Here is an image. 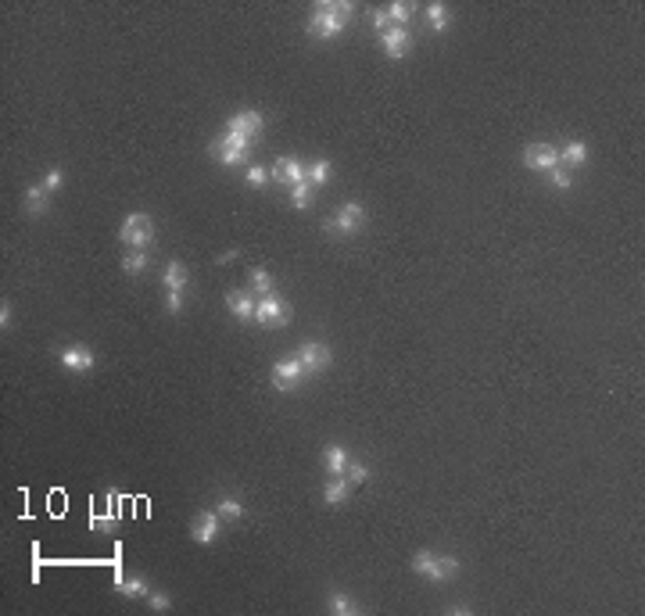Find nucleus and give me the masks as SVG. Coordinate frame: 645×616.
Masks as SVG:
<instances>
[{"label": "nucleus", "mask_w": 645, "mask_h": 616, "mask_svg": "<svg viewBox=\"0 0 645 616\" xmlns=\"http://www.w3.org/2000/svg\"><path fill=\"white\" fill-rule=\"evenodd\" d=\"M147 605H151L154 612H165V609L173 605V598H169L165 591H147Z\"/></svg>", "instance_id": "nucleus-32"}, {"label": "nucleus", "mask_w": 645, "mask_h": 616, "mask_svg": "<svg viewBox=\"0 0 645 616\" xmlns=\"http://www.w3.org/2000/svg\"><path fill=\"white\" fill-rule=\"evenodd\" d=\"M426 25L434 33H445L448 29V8L445 4H426Z\"/></svg>", "instance_id": "nucleus-25"}, {"label": "nucleus", "mask_w": 645, "mask_h": 616, "mask_svg": "<svg viewBox=\"0 0 645 616\" xmlns=\"http://www.w3.org/2000/svg\"><path fill=\"white\" fill-rule=\"evenodd\" d=\"M115 588L122 598H147V591H151L144 577H122V581H115Z\"/></svg>", "instance_id": "nucleus-22"}, {"label": "nucleus", "mask_w": 645, "mask_h": 616, "mask_svg": "<svg viewBox=\"0 0 645 616\" xmlns=\"http://www.w3.org/2000/svg\"><path fill=\"white\" fill-rule=\"evenodd\" d=\"M373 29L384 36V33H388V29H395V25H391V18H388L384 11H373Z\"/></svg>", "instance_id": "nucleus-36"}, {"label": "nucleus", "mask_w": 645, "mask_h": 616, "mask_svg": "<svg viewBox=\"0 0 645 616\" xmlns=\"http://www.w3.org/2000/svg\"><path fill=\"white\" fill-rule=\"evenodd\" d=\"M147 269V251H126L122 255V272L126 276H140Z\"/></svg>", "instance_id": "nucleus-27"}, {"label": "nucleus", "mask_w": 645, "mask_h": 616, "mask_svg": "<svg viewBox=\"0 0 645 616\" xmlns=\"http://www.w3.org/2000/svg\"><path fill=\"white\" fill-rule=\"evenodd\" d=\"M226 305H230V312L237 315V319H255V305H258V298L255 294H244V291H230L226 294Z\"/></svg>", "instance_id": "nucleus-15"}, {"label": "nucleus", "mask_w": 645, "mask_h": 616, "mask_svg": "<svg viewBox=\"0 0 645 616\" xmlns=\"http://www.w3.org/2000/svg\"><path fill=\"white\" fill-rule=\"evenodd\" d=\"M273 176L277 183H287V187H298V183H305V176H308V169L298 161V158H291V154H280L277 161H273Z\"/></svg>", "instance_id": "nucleus-11"}, {"label": "nucleus", "mask_w": 645, "mask_h": 616, "mask_svg": "<svg viewBox=\"0 0 645 616\" xmlns=\"http://www.w3.org/2000/svg\"><path fill=\"white\" fill-rule=\"evenodd\" d=\"M412 11H416V4H405V0H395V4L384 8V15L391 18V25H405L412 18Z\"/></svg>", "instance_id": "nucleus-24"}, {"label": "nucleus", "mask_w": 645, "mask_h": 616, "mask_svg": "<svg viewBox=\"0 0 645 616\" xmlns=\"http://www.w3.org/2000/svg\"><path fill=\"white\" fill-rule=\"evenodd\" d=\"M308 373H305V366L298 362V359H280L277 366H273V387L280 390V395H291V390L305 380Z\"/></svg>", "instance_id": "nucleus-7"}, {"label": "nucleus", "mask_w": 645, "mask_h": 616, "mask_svg": "<svg viewBox=\"0 0 645 616\" xmlns=\"http://www.w3.org/2000/svg\"><path fill=\"white\" fill-rule=\"evenodd\" d=\"M262 183H265V169H262V165H251V169H248V187H262Z\"/></svg>", "instance_id": "nucleus-37"}, {"label": "nucleus", "mask_w": 645, "mask_h": 616, "mask_svg": "<svg viewBox=\"0 0 645 616\" xmlns=\"http://www.w3.org/2000/svg\"><path fill=\"white\" fill-rule=\"evenodd\" d=\"M298 362L305 366V373L312 376V373H322L330 362H334V355H330V348L327 344H315V341H305L301 348H298Z\"/></svg>", "instance_id": "nucleus-10"}, {"label": "nucleus", "mask_w": 645, "mask_h": 616, "mask_svg": "<svg viewBox=\"0 0 645 616\" xmlns=\"http://www.w3.org/2000/svg\"><path fill=\"white\" fill-rule=\"evenodd\" d=\"M165 312L183 315V291H165Z\"/></svg>", "instance_id": "nucleus-33"}, {"label": "nucleus", "mask_w": 645, "mask_h": 616, "mask_svg": "<svg viewBox=\"0 0 645 616\" xmlns=\"http://www.w3.org/2000/svg\"><path fill=\"white\" fill-rule=\"evenodd\" d=\"M215 513H219L223 520H240L244 516V506H240V498H219V506H215Z\"/></svg>", "instance_id": "nucleus-29"}, {"label": "nucleus", "mask_w": 645, "mask_h": 616, "mask_svg": "<svg viewBox=\"0 0 645 616\" xmlns=\"http://www.w3.org/2000/svg\"><path fill=\"white\" fill-rule=\"evenodd\" d=\"M62 183H65V173H62V169H50V173L43 176V190H47V194L62 190Z\"/></svg>", "instance_id": "nucleus-35"}, {"label": "nucleus", "mask_w": 645, "mask_h": 616, "mask_svg": "<svg viewBox=\"0 0 645 616\" xmlns=\"http://www.w3.org/2000/svg\"><path fill=\"white\" fill-rule=\"evenodd\" d=\"M248 147H251L248 140H240V136H233V133H223V136L211 140L208 151L219 158L223 165H244V161H248Z\"/></svg>", "instance_id": "nucleus-6"}, {"label": "nucleus", "mask_w": 645, "mask_h": 616, "mask_svg": "<svg viewBox=\"0 0 645 616\" xmlns=\"http://www.w3.org/2000/svg\"><path fill=\"white\" fill-rule=\"evenodd\" d=\"M362 222H366V208L359 201H348V204L337 208V215L322 219V233H330V237H351V233L362 230Z\"/></svg>", "instance_id": "nucleus-4"}, {"label": "nucleus", "mask_w": 645, "mask_h": 616, "mask_svg": "<svg viewBox=\"0 0 645 616\" xmlns=\"http://www.w3.org/2000/svg\"><path fill=\"white\" fill-rule=\"evenodd\" d=\"M58 362H62L69 373H90V369L97 366L93 351H90V348H79V344H72V348H62V351H58Z\"/></svg>", "instance_id": "nucleus-14"}, {"label": "nucleus", "mask_w": 645, "mask_h": 616, "mask_svg": "<svg viewBox=\"0 0 645 616\" xmlns=\"http://www.w3.org/2000/svg\"><path fill=\"white\" fill-rule=\"evenodd\" d=\"M237 255H240V251H237V248H233V251H223V255H219V262H233V258H237Z\"/></svg>", "instance_id": "nucleus-39"}, {"label": "nucleus", "mask_w": 645, "mask_h": 616, "mask_svg": "<svg viewBox=\"0 0 645 616\" xmlns=\"http://www.w3.org/2000/svg\"><path fill=\"white\" fill-rule=\"evenodd\" d=\"M219 527H223V516L215 513V509H204V513H197V516H194L190 537H194L197 545H211L215 537H219Z\"/></svg>", "instance_id": "nucleus-12"}, {"label": "nucleus", "mask_w": 645, "mask_h": 616, "mask_svg": "<svg viewBox=\"0 0 645 616\" xmlns=\"http://www.w3.org/2000/svg\"><path fill=\"white\" fill-rule=\"evenodd\" d=\"M351 15H355V4H344V0H322V4H315L305 33L312 40H334L348 29Z\"/></svg>", "instance_id": "nucleus-1"}, {"label": "nucleus", "mask_w": 645, "mask_h": 616, "mask_svg": "<svg viewBox=\"0 0 645 616\" xmlns=\"http://www.w3.org/2000/svg\"><path fill=\"white\" fill-rule=\"evenodd\" d=\"M291 204H294L298 211H308V208H312V183H308V180L298 183V187H291Z\"/></svg>", "instance_id": "nucleus-28"}, {"label": "nucleus", "mask_w": 645, "mask_h": 616, "mask_svg": "<svg viewBox=\"0 0 645 616\" xmlns=\"http://www.w3.org/2000/svg\"><path fill=\"white\" fill-rule=\"evenodd\" d=\"M322 459H327V473H330V477H344V470H348V463H351L341 444H327V448H322Z\"/></svg>", "instance_id": "nucleus-19"}, {"label": "nucleus", "mask_w": 645, "mask_h": 616, "mask_svg": "<svg viewBox=\"0 0 645 616\" xmlns=\"http://www.w3.org/2000/svg\"><path fill=\"white\" fill-rule=\"evenodd\" d=\"M330 176H334V165H330L327 158H319V161H312V165H308V176H305V180H308L312 187H327V183H330Z\"/></svg>", "instance_id": "nucleus-21"}, {"label": "nucleus", "mask_w": 645, "mask_h": 616, "mask_svg": "<svg viewBox=\"0 0 645 616\" xmlns=\"http://www.w3.org/2000/svg\"><path fill=\"white\" fill-rule=\"evenodd\" d=\"M344 477H348V484H351V487H355V484H366V480H369V466H362V463H348Z\"/></svg>", "instance_id": "nucleus-31"}, {"label": "nucleus", "mask_w": 645, "mask_h": 616, "mask_svg": "<svg viewBox=\"0 0 645 616\" xmlns=\"http://www.w3.org/2000/svg\"><path fill=\"white\" fill-rule=\"evenodd\" d=\"M251 294H255V298L273 294V276H269L265 269H251Z\"/></svg>", "instance_id": "nucleus-26"}, {"label": "nucleus", "mask_w": 645, "mask_h": 616, "mask_svg": "<svg viewBox=\"0 0 645 616\" xmlns=\"http://www.w3.org/2000/svg\"><path fill=\"white\" fill-rule=\"evenodd\" d=\"M161 284H165V291H187V284H190L187 265L183 262H169L165 272H161Z\"/></svg>", "instance_id": "nucleus-17"}, {"label": "nucleus", "mask_w": 645, "mask_h": 616, "mask_svg": "<svg viewBox=\"0 0 645 616\" xmlns=\"http://www.w3.org/2000/svg\"><path fill=\"white\" fill-rule=\"evenodd\" d=\"M412 574H419V577H426V581L441 584V581L459 577V559H455V555H434V552L423 548V552L412 555Z\"/></svg>", "instance_id": "nucleus-2"}, {"label": "nucleus", "mask_w": 645, "mask_h": 616, "mask_svg": "<svg viewBox=\"0 0 645 616\" xmlns=\"http://www.w3.org/2000/svg\"><path fill=\"white\" fill-rule=\"evenodd\" d=\"M549 180H552V187H559V190H570V169H563V165H556V169L549 173Z\"/></svg>", "instance_id": "nucleus-34"}, {"label": "nucleus", "mask_w": 645, "mask_h": 616, "mask_svg": "<svg viewBox=\"0 0 645 616\" xmlns=\"http://www.w3.org/2000/svg\"><path fill=\"white\" fill-rule=\"evenodd\" d=\"M584 161H588V144L570 140L566 147H559V165H563V169H581Z\"/></svg>", "instance_id": "nucleus-18"}, {"label": "nucleus", "mask_w": 645, "mask_h": 616, "mask_svg": "<svg viewBox=\"0 0 645 616\" xmlns=\"http://www.w3.org/2000/svg\"><path fill=\"white\" fill-rule=\"evenodd\" d=\"M380 47H384V54H388L391 62L405 58L409 47H412V33H409V25H395V29H388V33L380 36Z\"/></svg>", "instance_id": "nucleus-13"}, {"label": "nucleus", "mask_w": 645, "mask_h": 616, "mask_svg": "<svg viewBox=\"0 0 645 616\" xmlns=\"http://www.w3.org/2000/svg\"><path fill=\"white\" fill-rule=\"evenodd\" d=\"M119 240H122V248H129V251H147V248L154 244V222H151V215L129 211V215L122 219Z\"/></svg>", "instance_id": "nucleus-3"}, {"label": "nucleus", "mask_w": 645, "mask_h": 616, "mask_svg": "<svg viewBox=\"0 0 645 616\" xmlns=\"http://www.w3.org/2000/svg\"><path fill=\"white\" fill-rule=\"evenodd\" d=\"M327 605H330L334 616H355V612H362V605H359L348 591H341V588H334V591L327 595Z\"/></svg>", "instance_id": "nucleus-16"}, {"label": "nucleus", "mask_w": 645, "mask_h": 616, "mask_svg": "<svg viewBox=\"0 0 645 616\" xmlns=\"http://www.w3.org/2000/svg\"><path fill=\"white\" fill-rule=\"evenodd\" d=\"M348 491H351L348 477H330V484L322 487V501H327V506H341V501L348 498Z\"/></svg>", "instance_id": "nucleus-20"}, {"label": "nucleus", "mask_w": 645, "mask_h": 616, "mask_svg": "<svg viewBox=\"0 0 645 616\" xmlns=\"http://www.w3.org/2000/svg\"><path fill=\"white\" fill-rule=\"evenodd\" d=\"M90 527L93 530H104V534H115V527H119V516L108 509V513H90Z\"/></svg>", "instance_id": "nucleus-30"}, {"label": "nucleus", "mask_w": 645, "mask_h": 616, "mask_svg": "<svg viewBox=\"0 0 645 616\" xmlns=\"http://www.w3.org/2000/svg\"><path fill=\"white\" fill-rule=\"evenodd\" d=\"M47 208H50V204H47V190H43V187H29V190H25V211L40 219V215H47Z\"/></svg>", "instance_id": "nucleus-23"}, {"label": "nucleus", "mask_w": 645, "mask_h": 616, "mask_svg": "<svg viewBox=\"0 0 645 616\" xmlns=\"http://www.w3.org/2000/svg\"><path fill=\"white\" fill-rule=\"evenodd\" d=\"M0 326H4V330L11 326V305H8V301L0 305Z\"/></svg>", "instance_id": "nucleus-38"}, {"label": "nucleus", "mask_w": 645, "mask_h": 616, "mask_svg": "<svg viewBox=\"0 0 645 616\" xmlns=\"http://www.w3.org/2000/svg\"><path fill=\"white\" fill-rule=\"evenodd\" d=\"M523 165L527 169H534V173H552L556 165H559V147H552V144H530L527 151H523Z\"/></svg>", "instance_id": "nucleus-9"}, {"label": "nucleus", "mask_w": 645, "mask_h": 616, "mask_svg": "<svg viewBox=\"0 0 645 616\" xmlns=\"http://www.w3.org/2000/svg\"><path fill=\"white\" fill-rule=\"evenodd\" d=\"M262 126H265V119H262V111H255V107H244V111H237V115L226 122V133H233V136H240V140H255L258 133H262Z\"/></svg>", "instance_id": "nucleus-8"}, {"label": "nucleus", "mask_w": 645, "mask_h": 616, "mask_svg": "<svg viewBox=\"0 0 645 616\" xmlns=\"http://www.w3.org/2000/svg\"><path fill=\"white\" fill-rule=\"evenodd\" d=\"M287 315H291V308H287V301L273 291V294H265V298H258V305H255V322H262V326H287Z\"/></svg>", "instance_id": "nucleus-5"}]
</instances>
